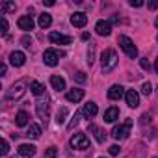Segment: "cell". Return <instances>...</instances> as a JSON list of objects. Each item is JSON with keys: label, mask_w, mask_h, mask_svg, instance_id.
Returning <instances> with one entry per match:
<instances>
[{"label": "cell", "mask_w": 158, "mask_h": 158, "mask_svg": "<svg viewBox=\"0 0 158 158\" xmlns=\"http://www.w3.org/2000/svg\"><path fill=\"white\" fill-rule=\"evenodd\" d=\"M17 26L23 30V32H30V30H34V19H32V15H23L19 21H17Z\"/></svg>", "instance_id": "12"}, {"label": "cell", "mask_w": 158, "mask_h": 158, "mask_svg": "<svg viewBox=\"0 0 158 158\" xmlns=\"http://www.w3.org/2000/svg\"><path fill=\"white\" fill-rule=\"evenodd\" d=\"M0 24H2V30H0V34H2V35H6L10 26H8V21H6V17H4V15H2V19H0Z\"/></svg>", "instance_id": "31"}, {"label": "cell", "mask_w": 158, "mask_h": 158, "mask_svg": "<svg viewBox=\"0 0 158 158\" xmlns=\"http://www.w3.org/2000/svg\"><path fill=\"white\" fill-rule=\"evenodd\" d=\"M24 61H26L24 52H21V50H13V52L10 54V63H11L13 67H23Z\"/></svg>", "instance_id": "13"}, {"label": "cell", "mask_w": 158, "mask_h": 158, "mask_svg": "<svg viewBox=\"0 0 158 158\" xmlns=\"http://www.w3.org/2000/svg\"><path fill=\"white\" fill-rule=\"evenodd\" d=\"M71 24H73V26H76V28H84V26L88 24V15H86V13H82V11L73 13V15H71Z\"/></svg>", "instance_id": "11"}, {"label": "cell", "mask_w": 158, "mask_h": 158, "mask_svg": "<svg viewBox=\"0 0 158 158\" xmlns=\"http://www.w3.org/2000/svg\"><path fill=\"white\" fill-rule=\"evenodd\" d=\"M89 132H93V136H95V139L99 141V143H104V139H106V132L102 130V128H99L95 123H89Z\"/></svg>", "instance_id": "18"}, {"label": "cell", "mask_w": 158, "mask_h": 158, "mask_svg": "<svg viewBox=\"0 0 158 158\" xmlns=\"http://www.w3.org/2000/svg\"><path fill=\"white\" fill-rule=\"evenodd\" d=\"M56 154H58V149L56 147H48L47 152H45V158H56Z\"/></svg>", "instance_id": "30"}, {"label": "cell", "mask_w": 158, "mask_h": 158, "mask_svg": "<svg viewBox=\"0 0 158 158\" xmlns=\"http://www.w3.org/2000/svg\"><path fill=\"white\" fill-rule=\"evenodd\" d=\"M110 154H112V156H117V154H119V145H112V147H110Z\"/></svg>", "instance_id": "34"}, {"label": "cell", "mask_w": 158, "mask_h": 158, "mask_svg": "<svg viewBox=\"0 0 158 158\" xmlns=\"http://www.w3.org/2000/svg\"><path fill=\"white\" fill-rule=\"evenodd\" d=\"M149 8H151V10H156V8H158V0H152V2H149Z\"/></svg>", "instance_id": "37"}, {"label": "cell", "mask_w": 158, "mask_h": 158, "mask_svg": "<svg viewBox=\"0 0 158 158\" xmlns=\"http://www.w3.org/2000/svg\"><path fill=\"white\" fill-rule=\"evenodd\" d=\"M95 30H97L99 35H110L112 34V24H110V21H99L95 24Z\"/></svg>", "instance_id": "16"}, {"label": "cell", "mask_w": 158, "mask_h": 158, "mask_svg": "<svg viewBox=\"0 0 158 158\" xmlns=\"http://www.w3.org/2000/svg\"><path fill=\"white\" fill-rule=\"evenodd\" d=\"M0 11H2V13L15 11V4L13 2H2V4H0Z\"/></svg>", "instance_id": "26"}, {"label": "cell", "mask_w": 158, "mask_h": 158, "mask_svg": "<svg viewBox=\"0 0 158 158\" xmlns=\"http://www.w3.org/2000/svg\"><path fill=\"white\" fill-rule=\"evenodd\" d=\"M141 67H143V69H149V67H151V65H149V61H147L145 58L141 60Z\"/></svg>", "instance_id": "39"}, {"label": "cell", "mask_w": 158, "mask_h": 158, "mask_svg": "<svg viewBox=\"0 0 158 158\" xmlns=\"http://www.w3.org/2000/svg\"><path fill=\"white\" fill-rule=\"evenodd\" d=\"M82 39H84V41H88V39H89V34H88V32H84V34H82Z\"/></svg>", "instance_id": "40"}, {"label": "cell", "mask_w": 158, "mask_h": 158, "mask_svg": "<svg viewBox=\"0 0 158 158\" xmlns=\"http://www.w3.org/2000/svg\"><path fill=\"white\" fill-rule=\"evenodd\" d=\"M117 119H119V108L110 106V108L104 112V121H106V123H115Z\"/></svg>", "instance_id": "19"}, {"label": "cell", "mask_w": 158, "mask_h": 158, "mask_svg": "<svg viewBox=\"0 0 158 158\" xmlns=\"http://www.w3.org/2000/svg\"><path fill=\"white\" fill-rule=\"evenodd\" d=\"M80 115H82V112H76V114H74V117H73V121H71V123L67 125V128H69V130H73V128H74V127L78 125V121H80Z\"/></svg>", "instance_id": "27"}, {"label": "cell", "mask_w": 158, "mask_h": 158, "mask_svg": "<svg viewBox=\"0 0 158 158\" xmlns=\"http://www.w3.org/2000/svg\"><path fill=\"white\" fill-rule=\"evenodd\" d=\"M74 80H76V82H80V84H84V82L88 80V76H86V73H82V71H78V73L74 74Z\"/></svg>", "instance_id": "28"}, {"label": "cell", "mask_w": 158, "mask_h": 158, "mask_svg": "<svg viewBox=\"0 0 158 158\" xmlns=\"http://www.w3.org/2000/svg\"><path fill=\"white\" fill-rule=\"evenodd\" d=\"M71 147L73 149H78V151H86L89 147V138L84 134V132H76L73 138H71Z\"/></svg>", "instance_id": "4"}, {"label": "cell", "mask_w": 158, "mask_h": 158, "mask_svg": "<svg viewBox=\"0 0 158 158\" xmlns=\"http://www.w3.org/2000/svg\"><path fill=\"white\" fill-rule=\"evenodd\" d=\"M43 4H45V6H48V8H50V6H54V4H56V2H54V0H43Z\"/></svg>", "instance_id": "38"}, {"label": "cell", "mask_w": 158, "mask_h": 158, "mask_svg": "<svg viewBox=\"0 0 158 158\" xmlns=\"http://www.w3.org/2000/svg\"><path fill=\"white\" fill-rule=\"evenodd\" d=\"M8 151H10V143H8V139H2V149H0V154L6 156Z\"/></svg>", "instance_id": "33"}, {"label": "cell", "mask_w": 158, "mask_h": 158, "mask_svg": "<svg viewBox=\"0 0 158 158\" xmlns=\"http://www.w3.org/2000/svg\"><path fill=\"white\" fill-rule=\"evenodd\" d=\"M141 93H143V95H147V97L152 93V86H151V82H145V84L141 86Z\"/></svg>", "instance_id": "29"}, {"label": "cell", "mask_w": 158, "mask_h": 158, "mask_svg": "<svg viewBox=\"0 0 158 158\" xmlns=\"http://www.w3.org/2000/svg\"><path fill=\"white\" fill-rule=\"evenodd\" d=\"M117 61H119V58H117V52H115L114 48L104 50V52H102V56H101L102 73H110V71H114V69H115V65H117Z\"/></svg>", "instance_id": "1"}, {"label": "cell", "mask_w": 158, "mask_h": 158, "mask_svg": "<svg viewBox=\"0 0 158 158\" xmlns=\"http://www.w3.org/2000/svg\"><path fill=\"white\" fill-rule=\"evenodd\" d=\"M154 24H156V28H158V17H156V21H154Z\"/></svg>", "instance_id": "43"}, {"label": "cell", "mask_w": 158, "mask_h": 158, "mask_svg": "<svg viewBox=\"0 0 158 158\" xmlns=\"http://www.w3.org/2000/svg\"><path fill=\"white\" fill-rule=\"evenodd\" d=\"M101 158H104V156H101Z\"/></svg>", "instance_id": "44"}, {"label": "cell", "mask_w": 158, "mask_h": 158, "mask_svg": "<svg viewBox=\"0 0 158 158\" xmlns=\"http://www.w3.org/2000/svg\"><path fill=\"white\" fill-rule=\"evenodd\" d=\"M50 84H52V88L56 91H63L65 89V80H63L61 76H58V74H52L50 76Z\"/></svg>", "instance_id": "20"}, {"label": "cell", "mask_w": 158, "mask_h": 158, "mask_svg": "<svg viewBox=\"0 0 158 158\" xmlns=\"http://www.w3.org/2000/svg\"><path fill=\"white\" fill-rule=\"evenodd\" d=\"M0 73H2V76H6V73H8V65H6V63H2V67H0Z\"/></svg>", "instance_id": "36"}, {"label": "cell", "mask_w": 158, "mask_h": 158, "mask_svg": "<svg viewBox=\"0 0 158 158\" xmlns=\"http://www.w3.org/2000/svg\"><path fill=\"white\" fill-rule=\"evenodd\" d=\"M93 56H95V45H89V50H88V63L89 65L93 63Z\"/></svg>", "instance_id": "32"}, {"label": "cell", "mask_w": 158, "mask_h": 158, "mask_svg": "<svg viewBox=\"0 0 158 158\" xmlns=\"http://www.w3.org/2000/svg\"><path fill=\"white\" fill-rule=\"evenodd\" d=\"M28 114L24 112V110H21V112H17V115H15V123H17V127H26L28 125Z\"/></svg>", "instance_id": "21"}, {"label": "cell", "mask_w": 158, "mask_h": 158, "mask_svg": "<svg viewBox=\"0 0 158 158\" xmlns=\"http://www.w3.org/2000/svg\"><path fill=\"white\" fill-rule=\"evenodd\" d=\"M154 69H156V73H158V58H156V61H154Z\"/></svg>", "instance_id": "42"}, {"label": "cell", "mask_w": 158, "mask_h": 158, "mask_svg": "<svg viewBox=\"0 0 158 158\" xmlns=\"http://www.w3.org/2000/svg\"><path fill=\"white\" fill-rule=\"evenodd\" d=\"M48 39L54 43V45H71L73 43V37L71 35H63L60 32H50L48 34Z\"/></svg>", "instance_id": "8"}, {"label": "cell", "mask_w": 158, "mask_h": 158, "mask_svg": "<svg viewBox=\"0 0 158 158\" xmlns=\"http://www.w3.org/2000/svg\"><path fill=\"white\" fill-rule=\"evenodd\" d=\"M26 136H28V138H34V139H37V138L41 136V127H39V125H30V127H28V132H26Z\"/></svg>", "instance_id": "24"}, {"label": "cell", "mask_w": 158, "mask_h": 158, "mask_svg": "<svg viewBox=\"0 0 158 158\" xmlns=\"http://www.w3.org/2000/svg\"><path fill=\"white\" fill-rule=\"evenodd\" d=\"M26 84H28L26 78H23L21 82L13 84V86H11V89H10V93H8V97H10V99H15V101H17V99H21V97H23V93H24Z\"/></svg>", "instance_id": "7"}, {"label": "cell", "mask_w": 158, "mask_h": 158, "mask_svg": "<svg viewBox=\"0 0 158 158\" xmlns=\"http://www.w3.org/2000/svg\"><path fill=\"white\" fill-rule=\"evenodd\" d=\"M30 88H32V93H34L35 97H41V95L45 93V86H43L41 82H37V80H34V82L30 84Z\"/></svg>", "instance_id": "22"}, {"label": "cell", "mask_w": 158, "mask_h": 158, "mask_svg": "<svg viewBox=\"0 0 158 158\" xmlns=\"http://www.w3.org/2000/svg\"><path fill=\"white\" fill-rule=\"evenodd\" d=\"M125 101H127V104H128L130 108H138V106H139V93H138L136 89H128V91L125 93Z\"/></svg>", "instance_id": "14"}, {"label": "cell", "mask_w": 158, "mask_h": 158, "mask_svg": "<svg viewBox=\"0 0 158 158\" xmlns=\"http://www.w3.org/2000/svg\"><path fill=\"white\" fill-rule=\"evenodd\" d=\"M123 95H125V88L119 86V84H114V86L108 89V99H110V101H119Z\"/></svg>", "instance_id": "15"}, {"label": "cell", "mask_w": 158, "mask_h": 158, "mask_svg": "<svg viewBox=\"0 0 158 158\" xmlns=\"http://www.w3.org/2000/svg\"><path fill=\"white\" fill-rule=\"evenodd\" d=\"M35 145H32V143H21L19 147H17V152H19V156H23V158H32L34 154H35Z\"/></svg>", "instance_id": "10"}, {"label": "cell", "mask_w": 158, "mask_h": 158, "mask_svg": "<svg viewBox=\"0 0 158 158\" xmlns=\"http://www.w3.org/2000/svg\"><path fill=\"white\" fill-rule=\"evenodd\" d=\"M65 117H67V108L61 106V108L58 110V114H56V123H58V125H63V123H65Z\"/></svg>", "instance_id": "25"}, {"label": "cell", "mask_w": 158, "mask_h": 158, "mask_svg": "<svg viewBox=\"0 0 158 158\" xmlns=\"http://www.w3.org/2000/svg\"><path fill=\"white\" fill-rule=\"evenodd\" d=\"M130 6H132V8H141L143 2H141V0H130Z\"/></svg>", "instance_id": "35"}, {"label": "cell", "mask_w": 158, "mask_h": 158, "mask_svg": "<svg viewBox=\"0 0 158 158\" xmlns=\"http://www.w3.org/2000/svg\"><path fill=\"white\" fill-rule=\"evenodd\" d=\"M35 110H37L39 119L47 125V121H48V117H50V104H48V99L45 97V101H39V102L35 104Z\"/></svg>", "instance_id": "5"}, {"label": "cell", "mask_w": 158, "mask_h": 158, "mask_svg": "<svg viewBox=\"0 0 158 158\" xmlns=\"http://www.w3.org/2000/svg\"><path fill=\"white\" fill-rule=\"evenodd\" d=\"M97 112H99V108H97V104L95 102H86L84 104V108H82V115L84 117H88V119H91V117H95L97 115Z\"/></svg>", "instance_id": "17"}, {"label": "cell", "mask_w": 158, "mask_h": 158, "mask_svg": "<svg viewBox=\"0 0 158 158\" xmlns=\"http://www.w3.org/2000/svg\"><path fill=\"white\" fill-rule=\"evenodd\" d=\"M37 23H39V26H41V28H48V26L52 24V17H50V13H41Z\"/></svg>", "instance_id": "23"}, {"label": "cell", "mask_w": 158, "mask_h": 158, "mask_svg": "<svg viewBox=\"0 0 158 158\" xmlns=\"http://www.w3.org/2000/svg\"><path fill=\"white\" fill-rule=\"evenodd\" d=\"M130 130H132V119H127L123 125H115L112 128V136L115 139H125V138H128Z\"/></svg>", "instance_id": "3"}, {"label": "cell", "mask_w": 158, "mask_h": 158, "mask_svg": "<svg viewBox=\"0 0 158 158\" xmlns=\"http://www.w3.org/2000/svg\"><path fill=\"white\" fill-rule=\"evenodd\" d=\"M119 47H121V50L128 56V58H138V47L134 45V41L130 39V37H127V35H121L119 37Z\"/></svg>", "instance_id": "2"}, {"label": "cell", "mask_w": 158, "mask_h": 158, "mask_svg": "<svg viewBox=\"0 0 158 158\" xmlns=\"http://www.w3.org/2000/svg\"><path fill=\"white\" fill-rule=\"evenodd\" d=\"M112 23H119V15H114L112 17Z\"/></svg>", "instance_id": "41"}, {"label": "cell", "mask_w": 158, "mask_h": 158, "mask_svg": "<svg viewBox=\"0 0 158 158\" xmlns=\"http://www.w3.org/2000/svg\"><path fill=\"white\" fill-rule=\"evenodd\" d=\"M84 95H86V91L84 89H80V88H73V89H69L67 91V95H65V99L69 101V102H80L82 99H84Z\"/></svg>", "instance_id": "9"}, {"label": "cell", "mask_w": 158, "mask_h": 158, "mask_svg": "<svg viewBox=\"0 0 158 158\" xmlns=\"http://www.w3.org/2000/svg\"><path fill=\"white\" fill-rule=\"evenodd\" d=\"M60 56H63V52H58V50H54V48H48V50H45V54H43V61H45V65H48V67H56Z\"/></svg>", "instance_id": "6"}]
</instances>
